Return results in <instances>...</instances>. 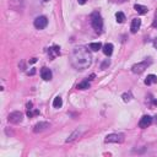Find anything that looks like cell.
Here are the masks:
<instances>
[{"instance_id":"277c9868","label":"cell","mask_w":157,"mask_h":157,"mask_svg":"<svg viewBox=\"0 0 157 157\" xmlns=\"http://www.w3.org/2000/svg\"><path fill=\"white\" fill-rule=\"evenodd\" d=\"M85 131H86V128H85V126L76 128V129L69 135V138L67 139V142H73L74 140H76L77 138H80V136L84 135V134H85Z\"/></svg>"},{"instance_id":"7a4b0ae2","label":"cell","mask_w":157,"mask_h":157,"mask_svg":"<svg viewBox=\"0 0 157 157\" xmlns=\"http://www.w3.org/2000/svg\"><path fill=\"white\" fill-rule=\"evenodd\" d=\"M91 23H92V27L96 30L97 32H101L103 28V20L101 17V15L98 12H93L91 15Z\"/></svg>"},{"instance_id":"ffe728a7","label":"cell","mask_w":157,"mask_h":157,"mask_svg":"<svg viewBox=\"0 0 157 157\" xmlns=\"http://www.w3.org/2000/svg\"><path fill=\"white\" fill-rule=\"evenodd\" d=\"M123 98H124V101H125V102H129V101H130V94L124 93V94H123Z\"/></svg>"},{"instance_id":"30bf717a","label":"cell","mask_w":157,"mask_h":157,"mask_svg":"<svg viewBox=\"0 0 157 157\" xmlns=\"http://www.w3.org/2000/svg\"><path fill=\"white\" fill-rule=\"evenodd\" d=\"M41 76H42V78H43L44 81H49V80H52L53 74H52V71H51V69L42 68V70H41Z\"/></svg>"},{"instance_id":"4fadbf2b","label":"cell","mask_w":157,"mask_h":157,"mask_svg":"<svg viewBox=\"0 0 157 157\" xmlns=\"http://www.w3.org/2000/svg\"><path fill=\"white\" fill-rule=\"evenodd\" d=\"M134 9H135V11L138 12V14H140V15H145V14H147V11H148V9H147L146 6L140 5V4H136V5L134 6Z\"/></svg>"},{"instance_id":"ba28073f","label":"cell","mask_w":157,"mask_h":157,"mask_svg":"<svg viewBox=\"0 0 157 157\" xmlns=\"http://www.w3.org/2000/svg\"><path fill=\"white\" fill-rule=\"evenodd\" d=\"M48 128H49V123L48 122H39V123H37L35 125L33 131H35V133H42V131L47 130Z\"/></svg>"},{"instance_id":"2e32d148","label":"cell","mask_w":157,"mask_h":157,"mask_svg":"<svg viewBox=\"0 0 157 157\" xmlns=\"http://www.w3.org/2000/svg\"><path fill=\"white\" fill-rule=\"evenodd\" d=\"M63 106V100H61V97H55L54 101H53V107L54 108H60V107Z\"/></svg>"},{"instance_id":"ac0fdd59","label":"cell","mask_w":157,"mask_h":157,"mask_svg":"<svg viewBox=\"0 0 157 157\" xmlns=\"http://www.w3.org/2000/svg\"><path fill=\"white\" fill-rule=\"evenodd\" d=\"M90 87V82L86 80V81H82L81 84H78L77 85V88L78 90H86V88H88Z\"/></svg>"},{"instance_id":"44dd1931","label":"cell","mask_w":157,"mask_h":157,"mask_svg":"<svg viewBox=\"0 0 157 157\" xmlns=\"http://www.w3.org/2000/svg\"><path fill=\"white\" fill-rule=\"evenodd\" d=\"M78 4H81V5H84V4L86 3V0H77Z\"/></svg>"},{"instance_id":"3957f363","label":"cell","mask_w":157,"mask_h":157,"mask_svg":"<svg viewBox=\"0 0 157 157\" xmlns=\"http://www.w3.org/2000/svg\"><path fill=\"white\" fill-rule=\"evenodd\" d=\"M150 64H151V60L150 59H148V60H144V61H141V63H138V64L133 65L131 70H133L134 74H141V73L145 71V69H147V67Z\"/></svg>"},{"instance_id":"7402d4cb","label":"cell","mask_w":157,"mask_h":157,"mask_svg":"<svg viewBox=\"0 0 157 157\" xmlns=\"http://www.w3.org/2000/svg\"><path fill=\"white\" fill-rule=\"evenodd\" d=\"M154 27H155V28H157V17L155 19V21H154Z\"/></svg>"},{"instance_id":"9a60e30c","label":"cell","mask_w":157,"mask_h":157,"mask_svg":"<svg viewBox=\"0 0 157 157\" xmlns=\"http://www.w3.org/2000/svg\"><path fill=\"white\" fill-rule=\"evenodd\" d=\"M157 82V76L154 75V74H151V75H147L146 80H145V84L146 85H152V84H156Z\"/></svg>"},{"instance_id":"603a6c76","label":"cell","mask_w":157,"mask_h":157,"mask_svg":"<svg viewBox=\"0 0 157 157\" xmlns=\"http://www.w3.org/2000/svg\"><path fill=\"white\" fill-rule=\"evenodd\" d=\"M36 61H37L36 58H33V59H31V63H36Z\"/></svg>"},{"instance_id":"d4e9b609","label":"cell","mask_w":157,"mask_h":157,"mask_svg":"<svg viewBox=\"0 0 157 157\" xmlns=\"http://www.w3.org/2000/svg\"><path fill=\"white\" fill-rule=\"evenodd\" d=\"M43 1H49V0H43Z\"/></svg>"},{"instance_id":"5bb4252c","label":"cell","mask_w":157,"mask_h":157,"mask_svg":"<svg viewBox=\"0 0 157 157\" xmlns=\"http://www.w3.org/2000/svg\"><path fill=\"white\" fill-rule=\"evenodd\" d=\"M113 44L112 43H107V44H104L103 45V53H104L106 55H112V53H113Z\"/></svg>"},{"instance_id":"e0dca14e","label":"cell","mask_w":157,"mask_h":157,"mask_svg":"<svg viewBox=\"0 0 157 157\" xmlns=\"http://www.w3.org/2000/svg\"><path fill=\"white\" fill-rule=\"evenodd\" d=\"M115 19H117V21L119 23H123L124 20H125V15H124L123 12H117V14H115Z\"/></svg>"},{"instance_id":"8992f818","label":"cell","mask_w":157,"mask_h":157,"mask_svg":"<svg viewBox=\"0 0 157 157\" xmlns=\"http://www.w3.org/2000/svg\"><path fill=\"white\" fill-rule=\"evenodd\" d=\"M106 142H115V144H120L124 141V135L123 134H109L106 136L104 139Z\"/></svg>"},{"instance_id":"5b68a950","label":"cell","mask_w":157,"mask_h":157,"mask_svg":"<svg viewBox=\"0 0 157 157\" xmlns=\"http://www.w3.org/2000/svg\"><path fill=\"white\" fill-rule=\"evenodd\" d=\"M22 118H23V114L19 110H15V112H11L9 115H7V120L10 123H14V124H17V123H21L22 122Z\"/></svg>"},{"instance_id":"d6986e66","label":"cell","mask_w":157,"mask_h":157,"mask_svg":"<svg viewBox=\"0 0 157 157\" xmlns=\"http://www.w3.org/2000/svg\"><path fill=\"white\" fill-rule=\"evenodd\" d=\"M101 48H102V44H101L100 42H97V43H91V44H90V49H92V51H94V52L100 51Z\"/></svg>"},{"instance_id":"7c38bea8","label":"cell","mask_w":157,"mask_h":157,"mask_svg":"<svg viewBox=\"0 0 157 157\" xmlns=\"http://www.w3.org/2000/svg\"><path fill=\"white\" fill-rule=\"evenodd\" d=\"M48 54H49V57H51V59H54V58H57L58 55L60 54V48L57 47V45H54V47H52V48H49Z\"/></svg>"},{"instance_id":"9c48e42d","label":"cell","mask_w":157,"mask_h":157,"mask_svg":"<svg viewBox=\"0 0 157 157\" xmlns=\"http://www.w3.org/2000/svg\"><path fill=\"white\" fill-rule=\"evenodd\" d=\"M152 123V118L150 117V115H144V117L141 118V120L139 122V126L142 128V129H145V128L150 126Z\"/></svg>"},{"instance_id":"cb8c5ba5","label":"cell","mask_w":157,"mask_h":157,"mask_svg":"<svg viewBox=\"0 0 157 157\" xmlns=\"http://www.w3.org/2000/svg\"><path fill=\"white\" fill-rule=\"evenodd\" d=\"M154 45H155V48H157V38H156V41L154 42Z\"/></svg>"},{"instance_id":"6da1fadb","label":"cell","mask_w":157,"mask_h":157,"mask_svg":"<svg viewBox=\"0 0 157 157\" xmlns=\"http://www.w3.org/2000/svg\"><path fill=\"white\" fill-rule=\"evenodd\" d=\"M92 57L90 52L84 47H77L74 49L71 54V63L78 70H85L91 65Z\"/></svg>"},{"instance_id":"8fae6325","label":"cell","mask_w":157,"mask_h":157,"mask_svg":"<svg viewBox=\"0 0 157 157\" xmlns=\"http://www.w3.org/2000/svg\"><path fill=\"white\" fill-rule=\"evenodd\" d=\"M140 26H141V20L140 19H134L133 21H131V26H130V30L133 33H136V32L139 31Z\"/></svg>"},{"instance_id":"52a82bcc","label":"cell","mask_w":157,"mask_h":157,"mask_svg":"<svg viewBox=\"0 0 157 157\" xmlns=\"http://www.w3.org/2000/svg\"><path fill=\"white\" fill-rule=\"evenodd\" d=\"M47 25H48V20L45 16H38L35 20V27L37 30H43V28L47 27Z\"/></svg>"}]
</instances>
